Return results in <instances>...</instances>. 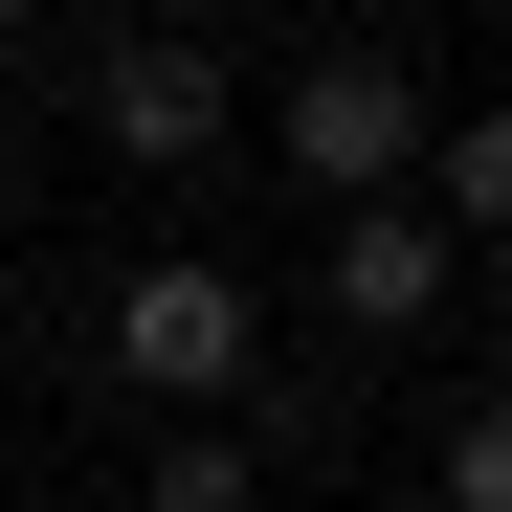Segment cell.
Returning <instances> with one entry per match:
<instances>
[{"mask_svg":"<svg viewBox=\"0 0 512 512\" xmlns=\"http://www.w3.org/2000/svg\"><path fill=\"white\" fill-rule=\"evenodd\" d=\"M245 357H268V290L201 268V245H156V268L112 290V379L134 401H245Z\"/></svg>","mask_w":512,"mask_h":512,"instance_id":"cell-1","label":"cell"},{"mask_svg":"<svg viewBox=\"0 0 512 512\" xmlns=\"http://www.w3.org/2000/svg\"><path fill=\"white\" fill-rule=\"evenodd\" d=\"M268 156H290L312 201L423 179V67H401V45H312V67H290V112H268Z\"/></svg>","mask_w":512,"mask_h":512,"instance_id":"cell-2","label":"cell"},{"mask_svg":"<svg viewBox=\"0 0 512 512\" xmlns=\"http://www.w3.org/2000/svg\"><path fill=\"white\" fill-rule=\"evenodd\" d=\"M90 134L134 156V179H201V156H223V67H201V23H134V45L90 67Z\"/></svg>","mask_w":512,"mask_h":512,"instance_id":"cell-3","label":"cell"},{"mask_svg":"<svg viewBox=\"0 0 512 512\" xmlns=\"http://www.w3.org/2000/svg\"><path fill=\"white\" fill-rule=\"evenodd\" d=\"M334 223V312H357V334H423V312H446V201H312Z\"/></svg>","mask_w":512,"mask_h":512,"instance_id":"cell-4","label":"cell"},{"mask_svg":"<svg viewBox=\"0 0 512 512\" xmlns=\"http://www.w3.org/2000/svg\"><path fill=\"white\" fill-rule=\"evenodd\" d=\"M423 201L446 245H512V112H423Z\"/></svg>","mask_w":512,"mask_h":512,"instance_id":"cell-5","label":"cell"},{"mask_svg":"<svg viewBox=\"0 0 512 512\" xmlns=\"http://www.w3.org/2000/svg\"><path fill=\"white\" fill-rule=\"evenodd\" d=\"M156 512H268V468H245V423L179 401V446H156Z\"/></svg>","mask_w":512,"mask_h":512,"instance_id":"cell-6","label":"cell"},{"mask_svg":"<svg viewBox=\"0 0 512 512\" xmlns=\"http://www.w3.org/2000/svg\"><path fill=\"white\" fill-rule=\"evenodd\" d=\"M446 512H512V401H468V423H446Z\"/></svg>","mask_w":512,"mask_h":512,"instance_id":"cell-7","label":"cell"},{"mask_svg":"<svg viewBox=\"0 0 512 512\" xmlns=\"http://www.w3.org/2000/svg\"><path fill=\"white\" fill-rule=\"evenodd\" d=\"M0 112H23V45H0Z\"/></svg>","mask_w":512,"mask_h":512,"instance_id":"cell-8","label":"cell"},{"mask_svg":"<svg viewBox=\"0 0 512 512\" xmlns=\"http://www.w3.org/2000/svg\"><path fill=\"white\" fill-rule=\"evenodd\" d=\"M179 23H223V0H179Z\"/></svg>","mask_w":512,"mask_h":512,"instance_id":"cell-9","label":"cell"}]
</instances>
